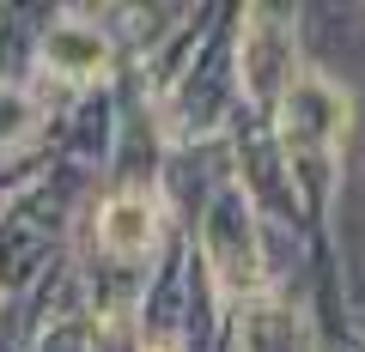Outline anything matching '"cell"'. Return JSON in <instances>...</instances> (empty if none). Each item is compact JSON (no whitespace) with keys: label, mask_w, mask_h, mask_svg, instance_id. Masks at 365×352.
<instances>
[{"label":"cell","mask_w":365,"mask_h":352,"mask_svg":"<svg viewBox=\"0 0 365 352\" xmlns=\"http://www.w3.org/2000/svg\"><path fill=\"white\" fill-rule=\"evenodd\" d=\"M98 237H104V249H116V255H140V249L153 243V207H146L140 195H116L104 207V219H98Z\"/></svg>","instance_id":"6da1fadb"}]
</instances>
